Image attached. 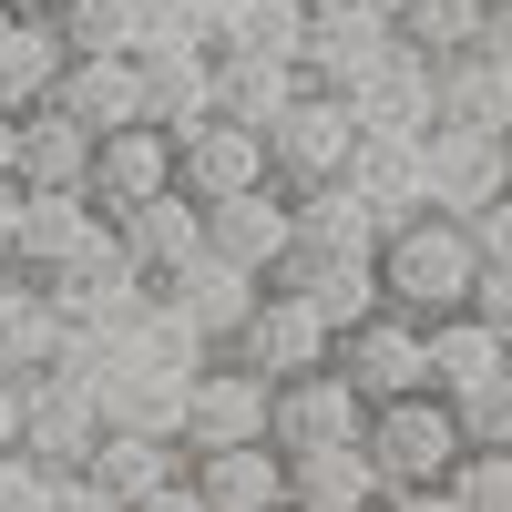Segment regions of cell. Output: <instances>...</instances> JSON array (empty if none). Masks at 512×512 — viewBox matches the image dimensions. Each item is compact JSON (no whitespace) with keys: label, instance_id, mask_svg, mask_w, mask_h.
Instances as JSON below:
<instances>
[{"label":"cell","instance_id":"1","mask_svg":"<svg viewBox=\"0 0 512 512\" xmlns=\"http://www.w3.org/2000/svg\"><path fill=\"white\" fill-rule=\"evenodd\" d=\"M472 287H482V246H472L461 216H410V226L379 236V297H390L400 318L441 328V318L472 308Z\"/></svg>","mask_w":512,"mask_h":512},{"label":"cell","instance_id":"2","mask_svg":"<svg viewBox=\"0 0 512 512\" xmlns=\"http://www.w3.org/2000/svg\"><path fill=\"white\" fill-rule=\"evenodd\" d=\"M359 451H369V472H379V492H441L461 461H472V431H461V410L451 400H379L369 410V431H359Z\"/></svg>","mask_w":512,"mask_h":512},{"label":"cell","instance_id":"3","mask_svg":"<svg viewBox=\"0 0 512 512\" xmlns=\"http://www.w3.org/2000/svg\"><path fill=\"white\" fill-rule=\"evenodd\" d=\"M390 52H400V21H390V11H369V0H308V52H297L308 93H338V103H349Z\"/></svg>","mask_w":512,"mask_h":512},{"label":"cell","instance_id":"4","mask_svg":"<svg viewBox=\"0 0 512 512\" xmlns=\"http://www.w3.org/2000/svg\"><path fill=\"white\" fill-rule=\"evenodd\" d=\"M349 154H359V113L338 103V93H297L277 123H267V175L287 195H318L349 175Z\"/></svg>","mask_w":512,"mask_h":512},{"label":"cell","instance_id":"5","mask_svg":"<svg viewBox=\"0 0 512 512\" xmlns=\"http://www.w3.org/2000/svg\"><path fill=\"white\" fill-rule=\"evenodd\" d=\"M226 359H236V369H256L267 390H287V379H318V369H338V328L308 308V297L267 287V297H256V318H246V338H236Z\"/></svg>","mask_w":512,"mask_h":512},{"label":"cell","instance_id":"6","mask_svg":"<svg viewBox=\"0 0 512 512\" xmlns=\"http://www.w3.org/2000/svg\"><path fill=\"white\" fill-rule=\"evenodd\" d=\"M338 379H349L369 410H379V400H420V390H431V328L400 318V308L359 318L349 338H338Z\"/></svg>","mask_w":512,"mask_h":512},{"label":"cell","instance_id":"7","mask_svg":"<svg viewBox=\"0 0 512 512\" xmlns=\"http://www.w3.org/2000/svg\"><path fill=\"white\" fill-rule=\"evenodd\" d=\"M21 451L41 461V472H82V461L103 451V400L82 390L72 369L21 379Z\"/></svg>","mask_w":512,"mask_h":512},{"label":"cell","instance_id":"8","mask_svg":"<svg viewBox=\"0 0 512 512\" xmlns=\"http://www.w3.org/2000/svg\"><path fill=\"white\" fill-rule=\"evenodd\" d=\"M41 287H52V308H62L72 328H93V338H123V328L154 308V287L134 277V256H123L113 236H103V246H82L72 267H52Z\"/></svg>","mask_w":512,"mask_h":512},{"label":"cell","instance_id":"9","mask_svg":"<svg viewBox=\"0 0 512 512\" xmlns=\"http://www.w3.org/2000/svg\"><path fill=\"white\" fill-rule=\"evenodd\" d=\"M420 175H431V216H461V226H472L482 205L512 195V144H502V134H461V123H431Z\"/></svg>","mask_w":512,"mask_h":512},{"label":"cell","instance_id":"10","mask_svg":"<svg viewBox=\"0 0 512 512\" xmlns=\"http://www.w3.org/2000/svg\"><path fill=\"white\" fill-rule=\"evenodd\" d=\"M205 246H216L226 267H246V277L277 287V267L297 256V195H287V185H256V195L205 205Z\"/></svg>","mask_w":512,"mask_h":512},{"label":"cell","instance_id":"11","mask_svg":"<svg viewBox=\"0 0 512 512\" xmlns=\"http://www.w3.org/2000/svg\"><path fill=\"white\" fill-rule=\"evenodd\" d=\"M267 410H277V390L256 369H236V359H216L185 390V451L205 461V451H246V441H267Z\"/></svg>","mask_w":512,"mask_h":512},{"label":"cell","instance_id":"12","mask_svg":"<svg viewBox=\"0 0 512 512\" xmlns=\"http://www.w3.org/2000/svg\"><path fill=\"white\" fill-rule=\"evenodd\" d=\"M82 195L103 205V226H123L134 205L175 195V134H154V123H134V134H103L93 144V175H82Z\"/></svg>","mask_w":512,"mask_h":512},{"label":"cell","instance_id":"13","mask_svg":"<svg viewBox=\"0 0 512 512\" xmlns=\"http://www.w3.org/2000/svg\"><path fill=\"white\" fill-rule=\"evenodd\" d=\"M349 113H359V134H400V144H431V123H441V62H420L410 41L390 62H379L359 93H349Z\"/></svg>","mask_w":512,"mask_h":512},{"label":"cell","instance_id":"14","mask_svg":"<svg viewBox=\"0 0 512 512\" xmlns=\"http://www.w3.org/2000/svg\"><path fill=\"white\" fill-rule=\"evenodd\" d=\"M369 431V400L349 390L338 369H318V379H287L277 390V410H267V441L297 461V451H338V441H359Z\"/></svg>","mask_w":512,"mask_h":512},{"label":"cell","instance_id":"15","mask_svg":"<svg viewBox=\"0 0 512 512\" xmlns=\"http://www.w3.org/2000/svg\"><path fill=\"white\" fill-rule=\"evenodd\" d=\"M175 185L195 195V205H226V195H256V185H277L267 175V134L256 123H205V134H185L175 144Z\"/></svg>","mask_w":512,"mask_h":512},{"label":"cell","instance_id":"16","mask_svg":"<svg viewBox=\"0 0 512 512\" xmlns=\"http://www.w3.org/2000/svg\"><path fill=\"white\" fill-rule=\"evenodd\" d=\"M113 226H103V205L82 195V185H62V195H21V236H11V277H52V267H72L82 246H103Z\"/></svg>","mask_w":512,"mask_h":512},{"label":"cell","instance_id":"17","mask_svg":"<svg viewBox=\"0 0 512 512\" xmlns=\"http://www.w3.org/2000/svg\"><path fill=\"white\" fill-rule=\"evenodd\" d=\"M113 246L134 256V277H144V287H175V277L195 267V256H205V205H195V195L175 185V195L134 205V216L113 226Z\"/></svg>","mask_w":512,"mask_h":512},{"label":"cell","instance_id":"18","mask_svg":"<svg viewBox=\"0 0 512 512\" xmlns=\"http://www.w3.org/2000/svg\"><path fill=\"white\" fill-rule=\"evenodd\" d=\"M62 72H72V41H62L52 11H0V113L52 103Z\"/></svg>","mask_w":512,"mask_h":512},{"label":"cell","instance_id":"19","mask_svg":"<svg viewBox=\"0 0 512 512\" xmlns=\"http://www.w3.org/2000/svg\"><path fill=\"white\" fill-rule=\"evenodd\" d=\"M62 349H72V318L52 308V287L0 267V379H41V369H62Z\"/></svg>","mask_w":512,"mask_h":512},{"label":"cell","instance_id":"20","mask_svg":"<svg viewBox=\"0 0 512 512\" xmlns=\"http://www.w3.org/2000/svg\"><path fill=\"white\" fill-rule=\"evenodd\" d=\"M277 287H287V297H308V308H318L338 338H349L359 318L390 308V297H379V256H308V246H297L287 267H277Z\"/></svg>","mask_w":512,"mask_h":512},{"label":"cell","instance_id":"21","mask_svg":"<svg viewBox=\"0 0 512 512\" xmlns=\"http://www.w3.org/2000/svg\"><path fill=\"white\" fill-rule=\"evenodd\" d=\"M82 175H93V134H82L62 103H31L21 134H11V185H21V195H62V185H82Z\"/></svg>","mask_w":512,"mask_h":512},{"label":"cell","instance_id":"22","mask_svg":"<svg viewBox=\"0 0 512 512\" xmlns=\"http://www.w3.org/2000/svg\"><path fill=\"white\" fill-rule=\"evenodd\" d=\"M349 195L379 216V236H390V226H410V216H431V175H420V144H400V134H359V154H349Z\"/></svg>","mask_w":512,"mask_h":512},{"label":"cell","instance_id":"23","mask_svg":"<svg viewBox=\"0 0 512 512\" xmlns=\"http://www.w3.org/2000/svg\"><path fill=\"white\" fill-rule=\"evenodd\" d=\"M502 379H512V349H502V338H492L472 308L431 328V400L472 410V400H492V390H502Z\"/></svg>","mask_w":512,"mask_h":512},{"label":"cell","instance_id":"24","mask_svg":"<svg viewBox=\"0 0 512 512\" xmlns=\"http://www.w3.org/2000/svg\"><path fill=\"white\" fill-rule=\"evenodd\" d=\"M164 297H175V308H185L205 338H216V359H226L236 338H246V318H256V297H267V277H246V267H226V256L205 246V256H195V267L164 287Z\"/></svg>","mask_w":512,"mask_h":512},{"label":"cell","instance_id":"25","mask_svg":"<svg viewBox=\"0 0 512 512\" xmlns=\"http://www.w3.org/2000/svg\"><path fill=\"white\" fill-rule=\"evenodd\" d=\"M144 123L154 134H205L216 123V52H144Z\"/></svg>","mask_w":512,"mask_h":512},{"label":"cell","instance_id":"26","mask_svg":"<svg viewBox=\"0 0 512 512\" xmlns=\"http://www.w3.org/2000/svg\"><path fill=\"white\" fill-rule=\"evenodd\" d=\"M195 492H205V512H287V451L277 441L205 451L195 461Z\"/></svg>","mask_w":512,"mask_h":512},{"label":"cell","instance_id":"27","mask_svg":"<svg viewBox=\"0 0 512 512\" xmlns=\"http://www.w3.org/2000/svg\"><path fill=\"white\" fill-rule=\"evenodd\" d=\"M52 103H62L93 144H103V134H134V123H144V62H72Z\"/></svg>","mask_w":512,"mask_h":512},{"label":"cell","instance_id":"28","mask_svg":"<svg viewBox=\"0 0 512 512\" xmlns=\"http://www.w3.org/2000/svg\"><path fill=\"white\" fill-rule=\"evenodd\" d=\"M287 512H379V472L359 441L338 451H297L287 461Z\"/></svg>","mask_w":512,"mask_h":512},{"label":"cell","instance_id":"29","mask_svg":"<svg viewBox=\"0 0 512 512\" xmlns=\"http://www.w3.org/2000/svg\"><path fill=\"white\" fill-rule=\"evenodd\" d=\"M82 472H93L123 512H134V502H154L164 482H185V472H195V451H185V441H123V431H103V451L82 461Z\"/></svg>","mask_w":512,"mask_h":512},{"label":"cell","instance_id":"30","mask_svg":"<svg viewBox=\"0 0 512 512\" xmlns=\"http://www.w3.org/2000/svg\"><path fill=\"white\" fill-rule=\"evenodd\" d=\"M123 349H134L144 369H164V379H205V369H216V338H205V328H195L164 287H154V308L123 328Z\"/></svg>","mask_w":512,"mask_h":512},{"label":"cell","instance_id":"31","mask_svg":"<svg viewBox=\"0 0 512 512\" xmlns=\"http://www.w3.org/2000/svg\"><path fill=\"white\" fill-rule=\"evenodd\" d=\"M441 123H461V134H502V144H512V72L482 62V52L441 62Z\"/></svg>","mask_w":512,"mask_h":512},{"label":"cell","instance_id":"32","mask_svg":"<svg viewBox=\"0 0 512 512\" xmlns=\"http://www.w3.org/2000/svg\"><path fill=\"white\" fill-rule=\"evenodd\" d=\"M297 93H308V72H297V62H236V52H216V113H226V123H256V134H267Z\"/></svg>","mask_w":512,"mask_h":512},{"label":"cell","instance_id":"33","mask_svg":"<svg viewBox=\"0 0 512 512\" xmlns=\"http://www.w3.org/2000/svg\"><path fill=\"white\" fill-rule=\"evenodd\" d=\"M297 246L308 256H379V216L349 195V175L318 185V195H297Z\"/></svg>","mask_w":512,"mask_h":512},{"label":"cell","instance_id":"34","mask_svg":"<svg viewBox=\"0 0 512 512\" xmlns=\"http://www.w3.org/2000/svg\"><path fill=\"white\" fill-rule=\"evenodd\" d=\"M216 52H236V62H297V52H308V0H236L226 31H216Z\"/></svg>","mask_w":512,"mask_h":512},{"label":"cell","instance_id":"35","mask_svg":"<svg viewBox=\"0 0 512 512\" xmlns=\"http://www.w3.org/2000/svg\"><path fill=\"white\" fill-rule=\"evenodd\" d=\"M62 41L72 62H144V0H62Z\"/></svg>","mask_w":512,"mask_h":512},{"label":"cell","instance_id":"36","mask_svg":"<svg viewBox=\"0 0 512 512\" xmlns=\"http://www.w3.org/2000/svg\"><path fill=\"white\" fill-rule=\"evenodd\" d=\"M482 11H492V0H410L400 41L420 62H461V52H482Z\"/></svg>","mask_w":512,"mask_h":512},{"label":"cell","instance_id":"37","mask_svg":"<svg viewBox=\"0 0 512 512\" xmlns=\"http://www.w3.org/2000/svg\"><path fill=\"white\" fill-rule=\"evenodd\" d=\"M144 52H216V11L205 0H144Z\"/></svg>","mask_w":512,"mask_h":512},{"label":"cell","instance_id":"38","mask_svg":"<svg viewBox=\"0 0 512 512\" xmlns=\"http://www.w3.org/2000/svg\"><path fill=\"white\" fill-rule=\"evenodd\" d=\"M451 492H461V512H512V451H472L451 472Z\"/></svg>","mask_w":512,"mask_h":512},{"label":"cell","instance_id":"39","mask_svg":"<svg viewBox=\"0 0 512 512\" xmlns=\"http://www.w3.org/2000/svg\"><path fill=\"white\" fill-rule=\"evenodd\" d=\"M52 482L62 472H41L31 451H0V512H52Z\"/></svg>","mask_w":512,"mask_h":512},{"label":"cell","instance_id":"40","mask_svg":"<svg viewBox=\"0 0 512 512\" xmlns=\"http://www.w3.org/2000/svg\"><path fill=\"white\" fill-rule=\"evenodd\" d=\"M472 318L512 349V267H482V287H472Z\"/></svg>","mask_w":512,"mask_h":512},{"label":"cell","instance_id":"41","mask_svg":"<svg viewBox=\"0 0 512 512\" xmlns=\"http://www.w3.org/2000/svg\"><path fill=\"white\" fill-rule=\"evenodd\" d=\"M472 246H482V267H512V195L472 216Z\"/></svg>","mask_w":512,"mask_h":512},{"label":"cell","instance_id":"42","mask_svg":"<svg viewBox=\"0 0 512 512\" xmlns=\"http://www.w3.org/2000/svg\"><path fill=\"white\" fill-rule=\"evenodd\" d=\"M52 512H123V502H113L93 472H62V482H52Z\"/></svg>","mask_w":512,"mask_h":512},{"label":"cell","instance_id":"43","mask_svg":"<svg viewBox=\"0 0 512 512\" xmlns=\"http://www.w3.org/2000/svg\"><path fill=\"white\" fill-rule=\"evenodd\" d=\"M482 62L512 72V0H492V11H482Z\"/></svg>","mask_w":512,"mask_h":512},{"label":"cell","instance_id":"44","mask_svg":"<svg viewBox=\"0 0 512 512\" xmlns=\"http://www.w3.org/2000/svg\"><path fill=\"white\" fill-rule=\"evenodd\" d=\"M379 512H461V492L441 482V492H379Z\"/></svg>","mask_w":512,"mask_h":512},{"label":"cell","instance_id":"45","mask_svg":"<svg viewBox=\"0 0 512 512\" xmlns=\"http://www.w3.org/2000/svg\"><path fill=\"white\" fill-rule=\"evenodd\" d=\"M134 512H205V492H195V472H185V482H164V492L134 502Z\"/></svg>","mask_w":512,"mask_h":512},{"label":"cell","instance_id":"46","mask_svg":"<svg viewBox=\"0 0 512 512\" xmlns=\"http://www.w3.org/2000/svg\"><path fill=\"white\" fill-rule=\"evenodd\" d=\"M0 451H21V379H0Z\"/></svg>","mask_w":512,"mask_h":512},{"label":"cell","instance_id":"47","mask_svg":"<svg viewBox=\"0 0 512 512\" xmlns=\"http://www.w3.org/2000/svg\"><path fill=\"white\" fill-rule=\"evenodd\" d=\"M11 236H21V185H0V267H11Z\"/></svg>","mask_w":512,"mask_h":512},{"label":"cell","instance_id":"48","mask_svg":"<svg viewBox=\"0 0 512 512\" xmlns=\"http://www.w3.org/2000/svg\"><path fill=\"white\" fill-rule=\"evenodd\" d=\"M11 134H21V113H0V185H11Z\"/></svg>","mask_w":512,"mask_h":512},{"label":"cell","instance_id":"49","mask_svg":"<svg viewBox=\"0 0 512 512\" xmlns=\"http://www.w3.org/2000/svg\"><path fill=\"white\" fill-rule=\"evenodd\" d=\"M369 11H390V21H400V11H410V0H369Z\"/></svg>","mask_w":512,"mask_h":512},{"label":"cell","instance_id":"50","mask_svg":"<svg viewBox=\"0 0 512 512\" xmlns=\"http://www.w3.org/2000/svg\"><path fill=\"white\" fill-rule=\"evenodd\" d=\"M205 11H216V31H226V11H236V0H205Z\"/></svg>","mask_w":512,"mask_h":512},{"label":"cell","instance_id":"51","mask_svg":"<svg viewBox=\"0 0 512 512\" xmlns=\"http://www.w3.org/2000/svg\"><path fill=\"white\" fill-rule=\"evenodd\" d=\"M21 11H62V0H21Z\"/></svg>","mask_w":512,"mask_h":512},{"label":"cell","instance_id":"52","mask_svg":"<svg viewBox=\"0 0 512 512\" xmlns=\"http://www.w3.org/2000/svg\"><path fill=\"white\" fill-rule=\"evenodd\" d=\"M0 11H21V0H0Z\"/></svg>","mask_w":512,"mask_h":512}]
</instances>
